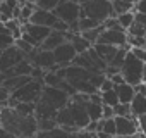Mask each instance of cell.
Listing matches in <instances>:
<instances>
[{
  "label": "cell",
  "instance_id": "10",
  "mask_svg": "<svg viewBox=\"0 0 146 138\" xmlns=\"http://www.w3.org/2000/svg\"><path fill=\"white\" fill-rule=\"evenodd\" d=\"M53 57H55V62L57 66L60 67H69L74 64L76 57H78V52L74 48V45H72L70 42H65L64 45H60L58 48L53 50Z\"/></svg>",
  "mask_w": 146,
  "mask_h": 138
},
{
  "label": "cell",
  "instance_id": "29",
  "mask_svg": "<svg viewBox=\"0 0 146 138\" xmlns=\"http://www.w3.org/2000/svg\"><path fill=\"white\" fill-rule=\"evenodd\" d=\"M113 111H115V117H132L131 105L127 104H119L117 107H113Z\"/></svg>",
  "mask_w": 146,
  "mask_h": 138
},
{
  "label": "cell",
  "instance_id": "46",
  "mask_svg": "<svg viewBox=\"0 0 146 138\" xmlns=\"http://www.w3.org/2000/svg\"><path fill=\"white\" fill-rule=\"evenodd\" d=\"M144 38H146V36H144Z\"/></svg>",
  "mask_w": 146,
  "mask_h": 138
},
{
  "label": "cell",
  "instance_id": "1",
  "mask_svg": "<svg viewBox=\"0 0 146 138\" xmlns=\"http://www.w3.org/2000/svg\"><path fill=\"white\" fill-rule=\"evenodd\" d=\"M2 129L17 136V138H36L40 133V123L36 116L24 117L16 112V109H2Z\"/></svg>",
  "mask_w": 146,
  "mask_h": 138
},
{
  "label": "cell",
  "instance_id": "28",
  "mask_svg": "<svg viewBox=\"0 0 146 138\" xmlns=\"http://www.w3.org/2000/svg\"><path fill=\"white\" fill-rule=\"evenodd\" d=\"M98 26H102V24H100V23H96V21H93V19H90V17H81V21H79L81 33L90 31V29H95V28H98Z\"/></svg>",
  "mask_w": 146,
  "mask_h": 138
},
{
  "label": "cell",
  "instance_id": "21",
  "mask_svg": "<svg viewBox=\"0 0 146 138\" xmlns=\"http://www.w3.org/2000/svg\"><path fill=\"white\" fill-rule=\"evenodd\" d=\"M113 5V12L115 16H122V14H127V12H134L136 5L134 4H129V2H124V0H115V2H112Z\"/></svg>",
  "mask_w": 146,
  "mask_h": 138
},
{
  "label": "cell",
  "instance_id": "39",
  "mask_svg": "<svg viewBox=\"0 0 146 138\" xmlns=\"http://www.w3.org/2000/svg\"><path fill=\"white\" fill-rule=\"evenodd\" d=\"M134 138H146V135L139 131V133H136V135H134Z\"/></svg>",
  "mask_w": 146,
  "mask_h": 138
},
{
  "label": "cell",
  "instance_id": "45",
  "mask_svg": "<svg viewBox=\"0 0 146 138\" xmlns=\"http://www.w3.org/2000/svg\"><path fill=\"white\" fill-rule=\"evenodd\" d=\"M2 2H7V0H2Z\"/></svg>",
  "mask_w": 146,
  "mask_h": 138
},
{
  "label": "cell",
  "instance_id": "6",
  "mask_svg": "<svg viewBox=\"0 0 146 138\" xmlns=\"http://www.w3.org/2000/svg\"><path fill=\"white\" fill-rule=\"evenodd\" d=\"M57 17L60 21H64L65 24H74V23H79L81 21V16H83V5L81 4H74V2H62L55 11Z\"/></svg>",
  "mask_w": 146,
  "mask_h": 138
},
{
  "label": "cell",
  "instance_id": "26",
  "mask_svg": "<svg viewBox=\"0 0 146 138\" xmlns=\"http://www.w3.org/2000/svg\"><path fill=\"white\" fill-rule=\"evenodd\" d=\"M127 47L132 48H146V38L144 36H129L127 35Z\"/></svg>",
  "mask_w": 146,
  "mask_h": 138
},
{
  "label": "cell",
  "instance_id": "22",
  "mask_svg": "<svg viewBox=\"0 0 146 138\" xmlns=\"http://www.w3.org/2000/svg\"><path fill=\"white\" fill-rule=\"evenodd\" d=\"M35 12H36V5H35V4H26V5H23V7H21V16H19L21 24H28V23H31Z\"/></svg>",
  "mask_w": 146,
  "mask_h": 138
},
{
  "label": "cell",
  "instance_id": "14",
  "mask_svg": "<svg viewBox=\"0 0 146 138\" xmlns=\"http://www.w3.org/2000/svg\"><path fill=\"white\" fill-rule=\"evenodd\" d=\"M67 42V33H62V31H52V35L43 42V45L40 47L41 50H48V52H53L55 48H58L60 45H64Z\"/></svg>",
  "mask_w": 146,
  "mask_h": 138
},
{
  "label": "cell",
  "instance_id": "44",
  "mask_svg": "<svg viewBox=\"0 0 146 138\" xmlns=\"http://www.w3.org/2000/svg\"><path fill=\"white\" fill-rule=\"evenodd\" d=\"M108 2H115V0H108Z\"/></svg>",
  "mask_w": 146,
  "mask_h": 138
},
{
  "label": "cell",
  "instance_id": "35",
  "mask_svg": "<svg viewBox=\"0 0 146 138\" xmlns=\"http://www.w3.org/2000/svg\"><path fill=\"white\" fill-rule=\"evenodd\" d=\"M137 124H139V131L146 135V114H144V116H141V117L137 119Z\"/></svg>",
  "mask_w": 146,
  "mask_h": 138
},
{
  "label": "cell",
  "instance_id": "41",
  "mask_svg": "<svg viewBox=\"0 0 146 138\" xmlns=\"http://www.w3.org/2000/svg\"><path fill=\"white\" fill-rule=\"evenodd\" d=\"M88 2H91V0H79V4H81V5H84V4H88Z\"/></svg>",
  "mask_w": 146,
  "mask_h": 138
},
{
  "label": "cell",
  "instance_id": "40",
  "mask_svg": "<svg viewBox=\"0 0 146 138\" xmlns=\"http://www.w3.org/2000/svg\"><path fill=\"white\" fill-rule=\"evenodd\" d=\"M143 83H146V64H144V69H143Z\"/></svg>",
  "mask_w": 146,
  "mask_h": 138
},
{
  "label": "cell",
  "instance_id": "31",
  "mask_svg": "<svg viewBox=\"0 0 146 138\" xmlns=\"http://www.w3.org/2000/svg\"><path fill=\"white\" fill-rule=\"evenodd\" d=\"M103 26H105V29H113V31H124L117 17H110V19H107V21L103 23Z\"/></svg>",
  "mask_w": 146,
  "mask_h": 138
},
{
  "label": "cell",
  "instance_id": "37",
  "mask_svg": "<svg viewBox=\"0 0 146 138\" xmlns=\"http://www.w3.org/2000/svg\"><path fill=\"white\" fill-rule=\"evenodd\" d=\"M136 23L146 26V14H137V12H136Z\"/></svg>",
  "mask_w": 146,
  "mask_h": 138
},
{
  "label": "cell",
  "instance_id": "42",
  "mask_svg": "<svg viewBox=\"0 0 146 138\" xmlns=\"http://www.w3.org/2000/svg\"><path fill=\"white\" fill-rule=\"evenodd\" d=\"M62 2H74V4H79V0H62Z\"/></svg>",
  "mask_w": 146,
  "mask_h": 138
},
{
  "label": "cell",
  "instance_id": "27",
  "mask_svg": "<svg viewBox=\"0 0 146 138\" xmlns=\"http://www.w3.org/2000/svg\"><path fill=\"white\" fill-rule=\"evenodd\" d=\"M102 131H105L107 135H110L112 138H115L117 136V123H115V117L103 119V129Z\"/></svg>",
  "mask_w": 146,
  "mask_h": 138
},
{
  "label": "cell",
  "instance_id": "9",
  "mask_svg": "<svg viewBox=\"0 0 146 138\" xmlns=\"http://www.w3.org/2000/svg\"><path fill=\"white\" fill-rule=\"evenodd\" d=\"M23 60H26V55L16 45L7 48V50H2V55H0V71L5 73V71H9V69H14Z\"/></svg>",
  "mask_w": 146,
  "mask_h": 138
},
{
  "label": "cell",
  "instance_id": "36",
  "mask_svg": "<svg viewBox=\"0 0 146 138\" xmlns=\"http://www.w3.org/2000/svg\"><path fill=\"white\" fill-rule=\"evenodd\" d=\"M134 90H136V95H146V83H139V85H136Z\"/></svg>",
  "mask_w": 146,
  "mask_h": 138
},
{
  "label": "cell",
  "instance_id": "13",
  "mask_svg": "<svg viewBox=\"0 0 146 138\" xmlns=\"http://www.w3.org/2000/svg\"><path fill=\"white\" fill-rule=\"evenodd\" d=\"M58 21H60V19L57 17V14H55V12L41 11V9H36V12L33 14V19H31V23H33V24L45 26V28H50V29H53V28L57 26V23H58Z\"/></svg>",
  "mask_w": 146,
  "mask_h": 138
},
{
  "label": "cell",
  "instance_id": "16",
  "mask_svg": "<svg viewBox=\"0 0 146 138\" xmlns=\"http://www.w3.org/2000/svg\"><path fill=\"white\" fill-rule=\"evenodd\" d=\"M115 92H117V95H119L120 104H127V105H131L132 100H134V97H136V90H134V86L129 85V83H124V85L115 86Z\"/></svg>",
  "mask_w": 146,
  "mask_h": 138
},
{
  "label": "cell",
  "instance_id": "34",
  "mask_svg": "<svg viewBox=\"0 0 146 138\" xmlns=\"http://www.w3.org/2000/svg\"><path fill=\"white\" fill-rule=\"evenodd\" d=\"M134 12H137V14H146V0H139V2L136 4Z\"/></svg>",
  "mask_w": 146,
  "mask_h": 138
},
{
  "label": "cell",
  "instance_id": "32",
  "mask_svg": "<svg viewBox=\"0 0 146 138\" xmlns=\"http://www.w3.org/2000/svg\"><path fill=\"white\" fill-rule=\"evenodd\" d=\"M110 90H115V85H113V81H112L110 78H107V80L103 81L102 88H100V93H105V92H110Z\"/></svg>",
  "mask_w": 146,
  "mask_h": 138
},
{
  "label": "cell",
  "instance_id": "7",
  "mask_svg": "<svg viewBox=\"0 0 146 138\" xmlns=\"http://www.w3.org/2000/svg\"><path fill=\"white\" fill-rule=\"evenodd\" d=\"M41 100L46 102L48 105H52L53 109L57 111H62L69 105L70 102V97L65 90L62 88H52V86H45L43 90V95H41Z\"/></svg>",
  "mask_w": 146,
  "mask_h": 138
},
{
  "label": "cell",
  "instance_id": "30",
  "mask_svg": "<svg viewBox=\"0 0 146 138\" xmlns=\"http://www.w3.org/2000/svg\"><path fill=\"white\" fill-rule=\"evenodd\" d=\"M129 36H146V26L139 24V23H134L131 26V29L127 31Z\"/></svg>",
  "mask_w": 146,
  "mask_h": 138
},
{
  "label": "cell",
  "instance_id": "17",
  "mask_svg": "<svg viewBox=\"0 0 146 138\" xmlns=\"http://www.w3.org/2000/svg\"><path fill=\"white\" fill-rule=\"evenodd\" d=\"M95 50H96V54L110 66L112 64V60L115 59V55H117V52H119V48L117 47H112V45H103V43H96L95 47H93Z\"/></svg>",
  "mask_w": 146,
  "mask_h": 138
},
{
  "label": "cell",
  "instance_id": "38",
  "mask_svg": "<svg viewBox=\"0 0 146 138\" xmlns=\"http://www.w3.org/2000/svg\"><path fill=\"white\" fill-rule=\"evenodd\" d=\"M69 138H84V136L81 135V131H78V133H70V135H69Z\"/></svg>",
  "mask_w": 146,
  "mask_h": 138
},
{
  "label": "cell",
  "instance_id": "25",
  "mask_svg": "<svg viewBox=\"0 0 146 138\" xmlns=\"http://www.w3.org/2000/svg\"><path fill=\"white\" fill-rule=\"evenodd\" d=\"M60 4H62V0H38V2H36V9L53 12Z\"/></svg>",
  "mask_w": 146,
  "mask_h": 138
},
{
  "label": "cell",
  "instance_id": "33",
  "mask_svg": "<svg viewBox=\"0 0 146 138\" xmlns=\"http://www.w3.org/2000/svg\"><path fill=\"white\" fill-rule=\"evenodd\" d=\"M115 117V111L110 105H103V119H112Z\"/></svg>",
  "mask_w": 146,
  "mask_h": 138
},
{
  "label": "cell",
  "instance_id": "19",
  "mask_svg": "<svg viewBox=\"0 0 146 138\" xmlns=\"http://www.w3.org/2000/svg\"><path fill=\"white\" fill-rule=\"evenodd\" d=\"M2 38H0V48L2 50H7V48H11V47H14L16 45V38L12 36V33H11V29L5 26V24H2Z\"/></svg>",
  "mask_w": 146,
  "mask_h": 138
},
{
  "label": "cell",
  "instance_id": "18",
  "mask_svg": "<svg viewBox=\"0 0 146 138\" xmlns=\"http://www.w3.org/2000/svg\"><path fill=\"white\" fill-rule=\"evenodd\" d=\"M131 112H132V117L139 119L141 116L146 114V95H136L132 104H131Z\"/></svg>",
  "mask_w": 146,
  "mask_h": 138
},
{
  "label": "cell",
  "instance_id": "2",
  "mask_svg": "<svg viewBox=\"0 0 146 138\" xmlns=\"http://www.w3.org/2000/svg\"><path fill=\"white\" fill-rule=\"evenodd\" d=\"M81 17H90L100 24H103L110 17H117L113 12V5L108 0H91V2L83 5V16Z\"/></svg>",
  "mask_w": 146,
  "mask_h": 138
},
{
  "label": "cell",
  "instance_id": "11",
  "mask_svg": "<svg viewBox=\"0 0 146 138\" xmlns=\"http://www.w3.org/2000/svg\"><path fill=\"white\" fill-rule=\"evenodd\" d=\"M98 43L103 45H112L117 48L127 47V33L125 31H113V29H105L98 40Z\"/></svg>",
  "mask_w": 146,
  "mask_h": 138
},
{
  "label": "cell",
  "instance_id": "12",
  "mask_svg": "<svg viewBox=\"0 0 146 138\" xmlns=\"http://www.w3.org/2000/svg\"><path fill=\"white\" fill-rule=\"evenodd\" d=\"M117 136H134L139 133V124L136 117H115Z\"/></svg>",
  "mask_w": 146,
  "mask_h": 138
},
{
  "label": "cell",
  "instance_id": "24",
  "mask_svg": "<svg viewBox=\"0 0 146 138\" xmlns=\"http://www.w3.org/2000/svg\"><path fill=\"white\" fill-rule=\"evenodd\" d=\"M102 100H103V105H110V107H117L120 104L119 95H117L115 90H110V92L102 93Z\"/></svg>",
  "mask_w": 146,
  "mask_h": 138
},
{
  "label": "cell",
  "instance_id": "3",
  "mask_svg": "<svg viewBox=\"0 0 146 138\" xmlns=\"http://www.w3.org/2000/svg\"><path fill=\"white\" fill-rule=\"evenodd\" d=\"M143 69H144V62L139 60V59L129 50V54H127V57H125V62H124V66H122V69H120V73H122V76L125 78V81H127L129 85H132V86L143 83Z\"/></svg>",
  "mask_w": 146,
  "mask_h": 138
},
{
  "label": "cell",
  "instance_id": "8",
  "mask_svg": "<svg viewBox=\"0 0 146 138\" xmlns=\"http://www.w3.org/2000/svg\"><path fill=\"white\" fill-rule=\"evenodd\" d=\"M33 67H40V69H46V71H52V69L57 66L55 62V57H53V52H48V50H41V48H35L28 57H26Z\"/></svg>",
  "mask_w": 146,
  "mask_h": 138
},
{
  "label": "cell",
  "instance_id": "5",
  "mask_svg": "<svg viewBox=\"0 0 146 138\" xmlns=\"http://www.w3.org/2000/svg\"><path fill=\"white\" fill-rule=\"evenodd\" d=\"M52 31L53 29H50V28L28 23V24H23V40L28 42L29 45H33L35 48H40L43 45V42L52 35Z\"/></svg>",
  "mask_w": 146,
  "mask_h": 138
},
{
  "label": "cell",
  "instance_id": "15",
  "mask_svg": "<svg viewBox=\"0 0 146 138\" xmlns=\"http://www.w3.org/2000/svg\"><path fill=\"white\" fill-rule=\"evenodd\" d=\"M21 7L17 0H7V2L0 4V16H2V23H9L11 19H16V11Z\"/></svg>",
  "mask_w": 146,
  "mask_h": 138
},
{
  "label": "cell",
  "instance_id": "43",
  "mask_svg": "<svg viewBox=\"0 0 146 138\" xmlns=\"http://www.w3.org/2000/svg\"><path fill=\"white\" fill-rule=\"evenodd\" d=\"M115 138H134V136H115Z\"/></svg>",
  "mask_w": 146,
  "mask_h": 138
},
{
  "label": "cell",
  "instance_id": "4",
  "mask_svg": "<svg viewBox=\"0 0 146 138\" xmlns=\"http://www.w3.org/2000/svg\"><path fill=\"white\" fill-rule=\"evenodd\" d=\"M43 90H45V83L38 81V80H33L31 83H28L23 88L16 90L12 93V97L19 104H38L41 95H43Z\"/></svg>",
  "mask_w": 146,
  "mask_h": 138
},
{
  "label": "cell",
  "instance_id": "20",
  "mask_svg": "<svg viewBox=\"0 0 146 138\" xmlns=\"http://www.w3.org/2000/svg\"><path fill=\"white\" fill-rule=\"evenodd\" d=\"M88 114L91 121H102L103 119V104H95V102H88L86 104Z\"/></svg>",
  "mask_w": 146,
  "mask_h": 138
},
{
  "label": "cell",
  "instance_id": "23",
  "mask_svg": "<svg viewBox=\"0 0 146 138\" xmlns=\"http://www.w3.org/2000/svg\"><path fill=\"white\" fill-rule=\"evenodd\" d=\"M69 131H65L64 128H55V129H52V131H40L38 135H36V138H69Z\"/></svg>",
  "mask_w": 146,
  "mask_h": 138
}]
</instances>
